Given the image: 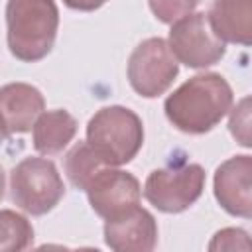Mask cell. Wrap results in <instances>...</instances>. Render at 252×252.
<instances>
[{
	"label": "cell",
	"instance_id": "obj_1",
	"mask_svg": "<svg viewBox=\"0 0 252 252\" xmlns=\"http://www.w3.org/2000/svg\"><path fill=\"white\" fill-rule=\"evenodd\" d=\"M232 89L219 73H199L177 87L163 102L167 120L185 134L213 130L232 108Z\"/></svg>",
	"mask_w": 252,
	"mask_h": 252
},
{
	"label": "cell",
	"instance_id": "obj_2",
	"mask_svg": "<svg viewBox=\"0 0 252 252\" xmlns=\"http://www.w3.org/2000/svg\"><path fill=\"white\" fill-rule=\"evenodd\" d=\"M59 8L55 0H8L6 41L10 53L24 61L43 59L57 37Z\"/></svg>",
	"mask_w": 252,
	"mask_h": 252
},
{
	"label": "cell",
	"instance_id": "obj_3",
	"mask_svg": "<svg viewBox=\"0 0 252 252\" xmlns=\"http://www.w3.org/2000/svg\"><path fill=\"white\" fill-rule=\"evenodd\" d=\"M87 142L106 165L120 167L132 161L144 144L140 116L126 106H104L87 124Z\"/></svg>",
	"mask_w": 252,
	"mask_h": 252
},
{
	"label": "cell",
	"instance_id": "obj_4",
	"mask_svg": "<svg viewBox=\"0 0 252 252\" xmlns=\"http://www.w3.org/2000/svg\"><path fill=\"white\" fill-rule=\"evenodd\" d=\"M10 199L32 217L53 211L65 195L63 179L47 158H24L10 171Z\"/></svg>",
	"mask_w": 252,
	"mask_h": 252
},
{
	"label": "cell",
	"instance_id": "obj_5",
	"mask_svg": "<svg viewBox=\"0 0 252 252\" xmlns=\"http://www.w3.org/2000/svg\"><path fill=\"white\" fill-rule=\"evenodd\" d=\"M205 189V169L199 163H169L154 169L144 183L146 201L161 213L177 215L197 203Z\"/></svg>",
	"mask_w": 252,
	"mask_h": 252
},
{
	"label": "cell",
	"instance_id": "obj_6",
	"mask_svg": "<svg viewBox=\"0 0 252 252\" xmlns=\"http://www.w3.org/2000/svg\"><path fill=\"white\" fill-rule=\"evenodd\" d=\"M177 57L161 37L144 39L128 59V83L144 98L163 94L179 73Z\"/></svg>",
	"mask_w": 252,
	"mask_h": 252
},
{
	"label": "cell",
	"instance_id": "obj_7",
	"mask_svg": "<svg viewBox=\"0 0 252 252\" xmlns=\"http://www.w3.org/2000/svg\"><path fill=\"white\" fill-rule=\"evenodd\" d=\"M167 43L177 61L191 69L211 67L226 53V43L215 33L205 12H193L175 22L169 30Z\"/></svg>",
	"mask_w": 252,
	"mask_h": 252
},
{
	"label": "cell",
	"instance_id": "obj_8",
	"mask_svg": "<svg viewBox=\"0 0 252 252\" xmlns=\"http://www.w3.org/2000/svg\"><path fill=\"white\" fill-rule=\"evenodd\" d=\"M85 193L93 211L106 220L140 205L142 187L132 173L106 165L94 175Z\"/></svg>",
	"mask_w": 252,
	"mask_h": 252
},
{
	"label": "cell",
	"instance_id": "obj_9",
	"mask_svg": "<svg viewBox=\"0 0 252 252\" xmlns=\"http://www.w3.org/2000/svg\"><path fill=\"white\" fill-rule=\"evenodd\" d=\"M213 193L230 217L252 219V156H232L222 161L215 171Z\"/></svg>",
	"mask_w": 252,
	"mask_h": 252
},
{
	"label": "cell",
	"instance_id": "obj_10",
	"mask_svg": "<svg viewBox=\"0 0 252 252\" xmlns=\"http://www.w3.org/2000/svg\"><path fill=\"white\" fill-rule=\"evenodd\" d=\"M104 242L116 252H152L158 244V224L154 215L136 205L114 219H106Z\"/></svg>",
	"mask_w": 252,
	"mask_h": 252
},
{
	"label": "cell",
	"instance_id": "obj_11",
	"mask_svg": "<svg viewBox=\"0 0 252 252\" xmlns=\"http://www.w3.org/2000/svg\"><path fill=\"white\" fill-rule=\"evenodd\" d=\"M41 91L28 83H8L0 89V110L4 118V136L24 134L33 128L45 112Z\"/></svg>",
	"mask_w": 252,
	"mask_h": 252
},
{
	"label": "cell",
	"instance_id": "obj_12",
	"mask_svg": "<svg viewBox=\"0 0 252 252\" xmlns=\"http://www.w3.org/2000/svg\"><path fill=\"white\" fill-rule=\"evenodd\" d=\"M207 14L224 43L252 47V0H215Z\"/></svg>",
	"mask_w": 252,
	"mask_h": 252
},
{
	"label": "cell",
	"instance_id": "obj_13",
	"mask_svg": "<svg viewBox=\"0 0 252 252\" xmlns=\"http://www.w3.org/2000/svg\"><path fill=\"white\" fill-rule=\"evenodd\" d=\"M77 134V120L63 108L45 110L32 128V142L41 156L63 152Z\"/></svg>",
	"mask_w": 252,
	"mask_h": 252
},
{
	"label": "cell",
	"instance_id": "obj_14",
	"mask_svg": "<svg viewBox=\"0 0 252 252\" xmlns=\"http://www.w3.org/2000/svg\"><path fill=\"white\" fill-rule=\"evenodd\" d=\"M63 167H65V173H67V179L71 181V185L75 189L87 191L89 183L94 179V175L102 167H106V163L93 150V146L85 140V142H77L67 152V156L63 159Z\"/></svg>",
	"mask_w": 252,
	"mask_h": 252
},
{
	"label": "cell",
	"instance_id": "obj_15",
	"mask_svg": "<svg viewBox=\"0 0 252 252\" xmlns=\"http://www.w3.org/2000/svg\"><path fill=\"white\" fill-rule=\"evenodd\" d=\"M33 242V228L26 217L16 211L2 209L0 213V250L18 252Z\"/></svg>",
	"mask_w": 252,
	"mask_h": 252
},
{
	"label": "cell",
	"instance_id": "obj_16",
	"mask_svg": "<svg viewBox=\"0 0 252 252\" xmlns=\"http://www.w3.org/2000/svg\"><path fill=\"white\" fill-rule=\"evenodd\" d=\"M228 132L242 148H252V94L244 96L230 108Z\"/></svg>",
	"mask_w": 252,
	"mask_h": 252
},
{
	"label": "cell",
	"instance_id": "obj_17",
	"mask_svg": "<svg viewBox=\"0 0 252 252\" xmlns=\"http://www.w3.org/2000/svg\"><path fill=\"white\" fill-rule=\"evenodd\" d=\"M201 0H148L152 14L161 24H175L185 16L193 14Z\"/></svg>",
	"mask_w": 252,
	"mask_h": 252
},
{
	"label": "cell",
	"instance_id": "obj_18",
	"mask_svg": "<svg viewBox=\"0 0 252 252\" xmlns=\"http://www.w3.org/2000/svg\"><path fill=\"white\" fill-rule=\"evenodd\" d=\"M211 252H222V250H228V252H236V250H242V252H252V238L248 236L246 230L242 228H222L219 232H215L213 240L209 242L207 246Z\"/></svg>",
	"mask_w": 252,
	"mask_h": 252
},
{
	"label": "cell",
	"instance_id": "obj_19",
	"mask_svg": "<svg viewBox=\"0 0 252 252\" xmlns=\"http://www.w3.org/2000/svg\"><path fill=\"white\" fill-rule=\"evenodd\" d=\"M108 0H63V4L77 12H94L100 6H104Z\"/></svg>",
	"mask_w": 252,
	"mask_h": 252
}]
</instances>
